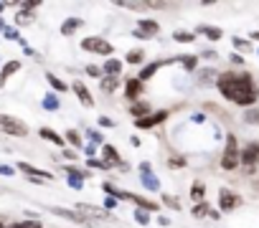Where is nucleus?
Listing matches in <instances>:
<instances>
[{
    "instance_id": "1",
    "label": "nucleus",
    "mask_w": 259,
    "mask_h": 228,
    "mask_svg": "<svg viewBox=\"0 0 259 228\" xmlns=\"http://www.w3.org/2000/svg\"><path fill=\"white\" fill-rule=\"evenodd\" d=\"M219 91L231 102V104H239V107H252L257 104L259 99V89L252 79V74H234V71H226L219 76L216 81Z\"/></svg>"
},
{
    "instance_id": "2",
    "label": "nucleus",
    "mask_w": 259,
    "mask_h": 228,
    "mask_svg": "<svg viewBox=\"0 0 259 228\" xmlns=\"http://www.w3.org/2000/svg\"><path fill=\"white\" fill-rule=\"evenodd\" d=\"M242 163V152H239V145H236V137L229 134L226 137V150L221 155V168L224 170H236Z\"/></svg>"
},
{
    "instance_id": "3",
    "label": "nucleus",
    "mask_w": 259,
    "mask_h": 228,
    "mask_svg": "<svg viewBox=\"0 0 259 228\" xmlns=\"http://www.w3.org/2000/svg\"><path fill=\"white\" fill-rule=\"evenodd\" d=\"M0 132L13 134V137H26L28 134V127L20 122V119L10 117V114H0Z\"/></svg>"
},
{
    "instance_id": "4",
    "label": "nucleus",
    "mask_w": 259,
    "mask_h": 228,
    "mask_svg": "<svg viewBox=\"0 0 259 228\" xmlns=\"http://www.w3.org/2000/svg\"><path fill=\"white\" fill-rule=\"evenodd\" d=\"M81 49L84 51H92V54H99V56H112V43L104 41V38H97V36H89L81 41Z\"/></svg>"
},
{
    "instance_id": "5",
    "label": "nucleus",
    "mask_w": 259,
    "mask_h": 228,
    "mask_svg": "<svg viewBox=\"0 0 259 228\" xmlns=\"http://www.w3.org/2000/svg\"><path fill=\"white\" fill-rule=\"evenodd\" d=\"M239 205H242V198L234 190H229V188L219 190V208L221 211H234V208H239Z\"/></svg>"
},
{
    "instance_id": "6",
    "label": "nucleus",
    "mask_w": 259,
    "mask_h": 228,
    "mask_svg": "<svg viewBox=\"0 0 259 228\" xmlns=\"http://www.w3.org/2000/svg\"><path fill=\"white\" fill-rule=\"evenodd\" d=\"M158 31H160L158 20L142 18V20L137 23V28H135V36H137V38H153V36H158Z\"/></svg>"
},
{
    "instance_id": "7",
    "label": "nucleus",
    "mask_w": 259,
    "mask_h": 228,
    "mask_svg": "<svg viewBox=\"0 0 259 228\" xmlns=\"http://www.w3.org/2000/svg\"><path fill=\"white\" fill-rule=\"evenodd\" d=\"M165 119H168V112L163 109V112H153V114H147V117H142V119H135V127H137V129H150V127L163 124Z\"/></svg>"
},
{
    "instance_id": "8",
    "label": "nucleus",
    "mask_w": 259,
    "mask_h": 228,
    "mask_svg": "<svg viewBox=\"0 0 259 228\" xmlns=\"http://www.w3.org/2000/svg\"><path fill=\"white\" fill-rule=\"evenodd\" d=\"M18 170H23V172L31 177V182H49V180H54L51 172L38 170V168H33V165H28V163H18Z\"/></svg>"
},
{
    "instance_id": "9",
    "label": "nucleus",
    "mask_w": 259,
    "mask_h": 228,
    "mask_svg": "<svg viewBox=\"0 0 259 228\" xmlns=\"http://www.w3.org/2000/svg\"><path fill=\"white\" fill-rule=\"evenodd\" d=\"M76 213H81V216H92V218H102V221H110V218H112V216H110V211L97 208V205H86V203L76 205Z\"/></svg>"
},
{
    "instance_id": "10",
    "label": "nucleus",
    "mask_w": 259,
    "mask_h": 228,
    "mask_svg": "<svg viewBox=\"0 0 259 228\" xmlns=\"http://www.w3.org/2000/svg\"><path fill=\"white\" fill-rule=\"evenodd\" d=\"M242 163L249 165V168L259 163V142H249V145L242 150Z\"/></svg>"
},
{
    "instance_id": "11",
    "label": "nucleus",
    "mask_w": 259,
    "mask_h": 228,
    "mask_svg": "<svg viewBox=\"0 0 259 228\" xmlns=\"http://www.w3.org/2000/svg\"><path fill=\"white\" fill-rule=\"evenodd\" d=\"M51 213H54V216H59V218L74 221V223H84V226H89V223H92L89 218H84L81 213H76V211H66V208H51Z\"/></svg>"
},
{
    "instance_id": "12",
    "label": "nucleus",
    "mask_w": 259,
    "mask_h": 228,
    "mask_svg": "<svg viewBox=\"0 0 259 228\" xmlns=\"http://www.w3.org/2000/svg\"><path fill=\"white\" fill-rule=\"evenodd\" d=\"M102 157H104L107 168H122V170H125V165L120 163V152H117L112 145H104V150H102Z\"/></svg>"
},
{
    "instance_id": "13",
    "label": "nucleus",
    "mask_w": 259,
    "mask_h": 228,
    "mask_svg": "<svg viewBox=\"0 0 259 228\" xmlns=\"http://www.w3.org/2000/svg\"><path fill=\"white\" fill-rule=\"evenodd\" d=\"M71 89H74V94L79 97V102H81L84 107H94V99H92V94H89V89H86L81 81H74Z\"/></svg>"
},
{
    "instance_id": "14",
    "label": "nucleus",
    "mask_w": 259,
    "mask_h": 228,
    "mask_svg": "<svg viewBox=\"0 0 259 228\" xmlns=\"http://www.w3.org/2000/svg\"><path fill=\"white\" fill-rule=\"evenodd\" d=\"M140 170H142V182H145V188H147V190H160V182L155 180L153 172H150V165H140Z\"/></svg>"
},
{
    "instance_id": "15",
    "label": "nucleus",
    "mask_w": 259,
    "mask_h": 228,
    "mask_svg": "<svg viewBox=\"0 0 259 228\" xmlns=\"http://www.w3.org/2000/svg\"><path fill=\"white\" fill-rule=\"evenodd\" d=\"M102 71H104L107 76H120V74H122V61H120V58H107L104 66H102Z\"/></svg>"
},
{
    "instance_id": "16",
    "label": "nucleus",
    "mask_w": 259,
    "mask_h": 228,
    "mask_svg": "<svg viewBox=\"0 0 259 228\" xmlns=\"http://www.w3.org/2000/svg\"><path fill=\"white\" fill-rule=\"evenodd\" d=\"M142 91V81L137 79V76H132V79H127V86H125V94H127V99H137V94Z\"/></svg>"
},
{
    "instance_id": "17",
    "label": "nucleus",
    "mask_w": 259,
    "mask_h": 228,
    "mask_svg": "<svg viewBox=\"0 0 259 228\" xmlns=\"http://www.w3.org/2000/svg\"><path fill=\"white\" fill-rule=\"evenodd\" d=\"M38 134L43 137V140H49L51 145H59V147H64V142H66L59 132H54V129H49V127H41V132H38Z\"/></svg>"
},
{
    "instance_id": "18",
    "label": "nucleus",
    "mask_w": 259,
    "mask_h": 228,
    "mask_svg": "<svg viewBox=\"0 0 259 228\" xmlns=\"http://www.w3.org/2000/svg\"><path fill=\"white\" fill-rule=\"evenodd\" d=\"M196 33H201V36H206V38H211V41H221V38H224L221 28H213V26H198Z\"/></svg>"
},
{
    "instance_id": "19",
    "label": "nucleus",
    "mask_w": 259,
    "mask_h": 228,
    "mask_svg": "<svg viewBox=\"0 0 259 228\" xmlns=\"http://www.w3.org/2000/svg\"><path fill=\"white\" fill-rule=\"evenodd\" d=\"M18 68H20V63H18V61H8L3 68H0V86H5V79H8L10 74H15Z\"/></svg>"
},
{
    "instance_id": "20",
    "label": "nucleus",
    "mask_w": 259,
    "mask_h": 228,
    "mask_svg": "<svg viewBox=\"0 0 259 228\" xmlns=\"http://www.w3.org/2000/svg\"><path fill=\"white\" fill-rule=\"evenodd\" d=\"M165 63H168V61H155V63H150V66H145V68H142V71H140V76H137V79H140V81H147V79H150V76H153V74L158 71V68H160V66H165Z\"/></svg>"
},
{
    "instance_id": "21",
    "label": "nucleus",
    "mask_w": 259,
    "mask_h": 228,
    "mask_svg": "<svg viewBox=\"0 0 259 228\" xmlns=\"http://www.w3.org/2000/svg\"><path fill=\"white\" fill-rule=\"evenodd\" d=\"M191 198L196 200V203H203V198H206V185H203L201 180L193 182V188H191Z\"/></svg>"
},
{
    "instance_id": "22",
    "label": "nucleus",
    "mask_w": 259,
    "mask_h": 228,
    "mask_svg": "<svg viewBox=\"0 0 259 228\" xmlns=\"http://www.w3.org/2000/svg\"><path fill=\"white\" fill-rule=\"evenodd\" d=\"M76 28H81V18H69V20L61 26V36H71Z\"/></svg>"
},
{
    "instance_id": "23",
    "label": "nucleus",
    "mask_w": 259,
    "mask_h": 228,
    "mask_svg": "<svg viewBox=\"0 0 259 228\" xmlns=\"http://www.w3.org/2000/svg\"><path fill=\"white\" fill-rule=\"evenodd\" d=\"M99 86H102L104 91H115V89H120V76H104V79L99 81Z\"/></svg>"
},
{
    "instance_id": "24",
    "label": "nucleus",
    "mask_w": 259,
    "mask_h": 228,
    "mask_svg": "<svg viewBox=\"0 0 259 228\" xmlns=\"http://www.w3.org/2000/svg\"><path fill=\"white\" fill-rule=\"evenodd\" d=\"M145 61V51L142 49H132L127 54V63H132V66H137V63H142Z\"/></svg>"
},
{
    "instance_id": "25",
    "label": "nucleus",
    "mask_w": 259,
    "mask_h": 228,
    "mask_svg": "<svg viewBox=\"0 0 259 228\" xmlns=\"http://www.w3.org/2000/svg\"><path fill=\"white\" fill-rule=\"evenodd\" d=\"M130 112L135 114V119H142V117H147V104L145 102H135L132 107H130Z\"/></svg>"
},
{
    "instance_id": "26",
    "label": "nucleus",
    "mask_w": 259,
    "mask_h": 228,
    "mask_svg": "<svg viewBox=\"0 0 259 228\" xmlns=\"http://www.w3.org/2000/svg\"><path fill=\"white\" fill-rule=\"evenodd\" d=\"M173 38H176L178 43H193V41H196V36H193L191 31H176V33H173Z\"/></svg>"
},
{
    "instance_id": "27",
    "label": "nucleus",
    "mask_w": 259,
    "mask_h": 228,
    "mask_svg": "<svg viewBox=\"0 0 259 228\" xmlns=\"http://www.w3.org/2000/svg\"><path fill=\"white\" fill-rule=\"evenodd\" d=\"M64 140H66L69 145H74V147H81V137H79L76 129H69L66 134H64Z\"/></svg>"
},
{
    "instance_id": "28",
    "label": "nucleus",
    "mask_w": 259,
    "mask_h": 228,
    "mask_svg": "<svg viewBox=\"0 0 259 228\" xmlns=\"http://www.w3.org/2000/svg\"><path fill=\"white\" fill-rule=\"evenodd\" d=\"M219 76H221V74H216L213 68H203V71H201V84H211L213 79L219 81Z\"/></svg>"
},
{
    "instance_id": "29",
    "label": "nucleus",
    "mask_w": 259,
    "mask_h": 228,
    "mask_svg": "<svg viewBox=\"0 0 259 228\" xmlns=\"http://www.w3.org/2000/svg\"><path fill=\"white\" fill-rule=\"evenodd\" d=\"M5 228H43L38 221H18V223H10Z\"/></svg>"
},
{
    "instance_id": "30",
    "label": "nucleus",
    "mask_w": 259,
    "mask_h": 228,
    "mask_svg": "<svg viewBox=\"0 0 259 228\" xmlns=\"http://www.w3.org/2000/svg\"><path fill=\"white\" fill-rule=\"evenodd\" d=\"M43 109H49V112H56L59 109V99L54 94H49L46 99H43Z\"/></svg>"
},
{
    "instance_id": "31",
    "label": "nucleus",
    "mask_w": 259,
    "mask_h": 228,
    "mask_svg": "<svg viewBox=\"0 0 259 228\" xmlns=\"http://www.w3.org/2000/svg\"><path fill=\"white\" fill-rule=\"evenodd\" d=\"M46 79H49V84H51L54 89H59V91H66V84H64L59 76H54V74H46Z\"/></svg>"
},
{
    "instance_id": "32",
    "label": "nucleus",
    "mask_w": 259,
    "mask_h": 228,
    "mask_svg": "<svg viewBox=\"0 0 259 228\" xmlns=\"http://www.w3.org/2000/svg\"><path fill=\"white\" fill-rule=\"evenodd\" d=\"M147 213H150V211H142V208H137V211H135V221H137L140 226H147V223H150V216H147Z\"/></svg>"
},
{
    "instance_id": "33",
    "label": "nucleus",
    "mask_w": 259,
    "mask_h": 228,
    "mask_svg": "<svg viewBox=\"0 0 259 228\" xmlns=\"http://www.w3.org/2000/svg\"><path fill=\"white\" fill-rule=\"evenodd\" d=\"M33 20V15L28 13V10H20L18 15H15V23H18V26H26V23H31Z\"/></svg>"
},
{
    "instance_id": "34",
    "label": "nucleus",
    "mask_w": 259,
    "mask_h": 228,
    "mask_svg": "<svg viewBox=\"0 0 259 228\" xmlns=\"http://www.w3.org/2000/svg\"><path fill=\"white\" fill-rule=\"evenodd\" d=\"M181 61H183V66L188 68V71H193V68H196V63H198V58L196 56H178Z\"/></svg>"
},
{
    "instance_id": "35",
    "label": "nucleus",
    "mask_w": 259,
    "mask_h": 228,
    "mask_svg": "<svg viewBox=\"0 0 259 228\" xmlns=\"http://www.w3.org/2000/svg\"><path fill=\"white\" fill-rule=\"evenodd\" d=\"M206 213H211V211L206 208V203H196V205H193V216H196V218H201V216H206Z\"/></svg>"
},
{
    "instance_id": "36",
    "label": "nucleus",
    "mask_w": 259,
    "mask_h": 228,
    "mask_svg": "<svg viewBox=\"0 0 259 228\" xmlns=\"http://www.w3.org/2000/svg\"><path fill=\"white\" fill-rule=\"evenodd\" d=\"M86 74H89V76H94V79H99L104 71H102V68L99 66H94V63H89V66H86Z\"/></svg>"
},
{
    "instance_id": "37",
    "label": "nucleus",
    "mask_w": 259,
    "mask_h": 228,
    "mask_svg": "<svg viewBox=\"0 0 259 228\" xmlns=\"http://www.w3.org/2000/svg\"><path fill=\"white\" fill-rule=\"evenodd\" d=\"M86 163H89V168H99V170H107V163H104V160L89 157V160H86Z\"/></svg>"
},
{
    "instance_id": "38",
    "label": "nucleus",
    "mask_w": 259,
    "mask_h": 228,
    "mask_svg": "<svg viewBox=\"0 0 259 228\" xmlns=\"http://www.w3.org/2000/svg\"><path fill=\"white\" fill-rule=\"evenodd\" d=\"M163 200H165V205H170V208L181 211V203H178V198H173V195H163Z\"/></svg>"
},
{
    "instance_id": "39",
    "label": "nucleus",
    "mask_w": 259,
    "mask_h": 228,
    "mask_svg": "<svg viewBox=\"0 0 259 228\" xmlns=\"http://www.w3.org/2000/svg\"><path fill=\"white\" fill-rule=\"evenodd\" d=\"M247 122H249V124H257V122H259V112H257V109H249V112H247Z\"/></svg>"
},
{
    "instance_id": "40",
    "label": "nucleus",
    "mask_w": 259,
    "mask_h": 228,
    "mask_svg": "<svg viewBox=\"0 0 259 228\" xmlns=\"http://www.w3.org/2000/svg\"><path fill=\"white\" fill-rule=\"evenodd\" d=\"M89 140H92L94 145H99V142L104 140V137H102V132H97V129H89Z\"/></svg>"
},
{
    "instance_id": "41",
    "label": "nucleus",
    "mask_w": 259,
    "mask_h": 228,
    "mask_svg": "<svg viewBox=\"0 0 259 228\" xmlns=\"http://www.w3.org/2000/svg\"><path fill=\"white\" fill-rule=\"evenodd\" d=\"M115 205H117V198H115V195H110V198H104V211H112V208H115Z\"/></svg>"
},
{
    "instance_id": "42",
    "label": "nucleus",
    "mask_w": 259,
    "mask_h": 228,
    "mask_svg": "<svg viewBox=\"0 0 259 228\" xmlns=\"http://www.w3.org/2000/svg\"><path fill=\"white\" fill-rule=\"evenodd\" d=\"M234 46L242 51H249V41H242V38H234Z\"/></svg>"
},
{
    "instance_id": "43",
    "label": "nucleus",
    "mask_w": 259,
    "mask_h": 228,
    "mask_svg": "<svg viewBox=\"0 0 259 228\" xmlns=\"http://www.w3.org/2000/svg\"><path fill=\"white\" fill-rule=\"evenodd\" d=\"M170 165L173 168H186V160L183 157H170Z\"/></svg>"
},
{
    "instance_id": "44",
    "label": "nucleus",
    "mask_w": 259,
    "mask_h": 228,
    "mask_svg": "<svg viewBox=\"0 0 259 228\" xmlns=\"http://www.w3.org/2000/svg\"><path fill=\"white\" fill-rule=\"evenodd\" d=\"M3 36H5V38H10V41H20V38H18V33H15V28H5V31H3Z\"/></svg>"
},
{
    "instance_id": "45",
    "label": "nucleus",
    "mask_w": 259,
    "mask_h": 228,
    "mask_svg": "<svg viewBox=\"0 0 259 228\" xmlns=\"http://www.w3.org/2000/svg\"><path fill=\"white\" fill-rule=\"evenodd\" d=\"M99 124H102V127H115V122H112L110 117H99Z\"/></svg>"
},
{
    "instance_id": "46",
    "label": "nucleus",
    "mask_w": 259,
    "mask_h": 228,
    "mask_svg": "<svg viewBox=\"0 0 259 228\" xmlns=\"http://www.w3.org/2000/svg\"><path fill=\"white\" fill-rule=\"evenodd\" d=\"M0 175H13V168H8V165H0Z\"/></svg>"
},
{
    "instance_id": "47",
    "label": "nucleus",
    "mask_w": 259,
    "mask_h": 228,
    "mask_svg": "<svg viewBox=\"0 0 259 228\" xmlns=\"http://www.w3.org/2000/svg\"><path fill=\"white\" fill-rule=\"evenodd\" d=\"M229 58H231V61H234V63H244V58H242V56H239V54H231V56H229Z\"/></svg>"
},
{
    "instance_id": "48",
    "label": "nucleus",
    "mask_w": 259,
    "mask_h": 228,
    "mask_svg": "<svg viewBox=\"0 0 259 228\" xmlns=\"http://www.w3.org/2000/svg\"><path fill=\"white\" fill-rule=\"evenodd\" d=\"M158 221H160V226H170V218H165V216H160Z\"/></svg>"
},
{
    "instance_id": "49",
    "label": "nucleus",
    "mask_w": 259,
    "mask_h": 228,
    "mask_svg": "<svg viewBox=\"0 0 259 228\" xmlns=\"http://www.w3.org/2000/svg\"><path fill=\"white\" fill-rule=\"evenodd\" d=\"M252 38H254V41H259V31H254V33H252Z\"/></svg>"
},
{
    "instance_id": "50",
    "label": "nucleus",
    "mask_w": 259,
    "mask_h": 228,
    "mask_svg": "<svg viewBox=\"0 0 259 228\" xmlns=\"http://www.w3.org/2000/svg\"><path fill=\"white\" fill-rule=\"evenodd\" d=\"M0 31H5V28H3V20H0Z\"/></svg>"
},
{
    "instance_id": "51",
    "label": "nucleus",
    "mask_w": 259,
    "mask_h": 228,
    "mask_svg": "<svg viewBox=\"0 0 259 228\" xmlns=\"http://www.w3.org/2000/svg\"><path fill=\"white\" fill-rule=\"evenodd\" d=\"M3 8H5V3H0V10H3Z\"/></svg>"
},
{
    "instance_id": "52",
    "label": "nucleus",
    "mask_w": 259,
    "mask_h": 228,
    "mask_svg": "<svg viewBox=\"0 0 259 228\" xmlns=\"http://www.w3.org/2000/svg\"><path fill=\"white\" fill-rule=\"evenodd\" d=\"M0 228H5V226H3V223H0Z\"/></svg>"
}]
</instances>
